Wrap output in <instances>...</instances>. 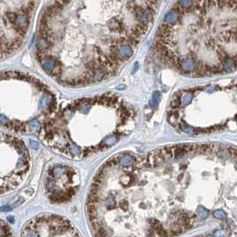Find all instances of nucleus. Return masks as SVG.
Returning <instances> with one entry per match:
<instances>
[{
    "label": "nucleus",
    "instance_id": "f257e3e1",
    "mask_svg": "<svg viewBox=\"0 0 237 237\" xmlns=\"http://www.w3.org/2000/svg\"><path fill=\"white\" fill-rule=\"evenodd\" d=\"M127 2L53 1L41 12L35 52L44 72L64 86H87L114 75L120 50L142 35L122 13Z\"/></svg>",
    "mask_w": 237,
    "mask_h": 237
},
{
    "label": "nucleus",
    "instance_id": "f03ea898",
    "mask_svg": "<svg viewBox=\"0 0 237 237\" xmlns=\"http://www.w3.org/2000/svg\"><path fill=\"white\" fill-rule=\"evenodd\" d=\"M131 115L113 94L75 99L57 106L39 135L58 154L82 160L116 144Z\"/></svg>",
    "mask_w": 237,
    "mask_h": 237
},
{
    "label": "nucleus",
    "instance_id": "7ed1b4c3",
    "mask_svg": "<svg viewBox=\"0 0 237 237\" xmlns=\"http://www.w3.org/2000/svg\"><path fill=\"white\" fill-rule=\"evenodd\" d=\"M57 108L51 88L20 71L0 72V127L23 134H39Z\"/></svg>",
    "mask_w": 237,
    "mask_h": 237
},
{
    "label": "nucleus",
    "instance_id": "20e7f679",
    "mask_svg": "<svg viewBox=\"0 0 237 237\" xmlns=\"http://www.w3.org/2000/svg\"><path fill=\"white\" fill-rule=\"evenodd\" d=\"M39 4L38 1H0V61L22 46Z\"/></svg>",
    "mask_w": 237,
    "mask_h": 237
},
{
    "label": "nucleus",
    "instance_id": "39448f33",
    "mask_svg": "<svg viewBox=\"0 0 237 237\" xmlns=\"http://www.w3.org/2000/svg\"><path fill=\"white\" fill-rule=\"evenodd\" d=\"M31 164L26 144L15 136L0 133V194L18 186Z\"/></svg>",
    "mask_w": 237,
    "mask_h": 237
},
{
    "label": "nucleus",
    "instance_id": "423d86ee",
    "mask_svg": "<svg viewBox=\"0 0 237 237\" xmlns=\"http://www.w3.org/2000/svg\"><path fill=\"white\" fill-rule=\"evenodd\" d=\"M178 65L180 66L182 71L186 72H191L195 71L197 65H198V62L191 57H187V58H182L181 60H179Z\"/></svg>",
    "mask_w": 237,
    "mask_h": 237
},
{
    "label": "nucleus",
    "instance_id": "0eeeda50",
    "mask_svg": "<svg viewBox=\"0 0 237 237\" xmlns=\"http://www.w3.org/2000/svg\"><path fill=\"white\" fill-rule=\"evenodd\" d=\"M179 17V11L177 9L169 11L165 16L166 23H175Z\"/></svg>",
    "mask_w": 237,
    "mask_h": 237
},
{
    "label": "nucleus",
    "instance_id": "6e6552de",
    "mask_svg": "<svg viewBox=\"0 0 237 237\" xmlns=\"http://www.w3.org/2000/svg\"><path fill=\"white\" fill-rule=\"evenodd\" d=\"M235 66V62L233 58H227L222 62V70H225L227 72L233 71Z\"/></svg>",
    "mask_w": 237,
    "mask_h": 237
},
{
    "label": "nucleus",
    "instance_id": "1a4fd4ad",
    "mask_svg": "<svg viewBox=\"0 0 237 237\" xmlns=\"http://www.w3.org/2000/svg\"><path fill=\"white\" fill-rule=\"evenodd\" d=\"M194 98V95L190 93H185L181 96V105L182 106H186L192 102Z\"/></svg>",
    "mask_w": 237,
    "mask_h": 237
},
{
    "label": "nucleus",
    "instance_id": "9d476101",
    "mask_svg": "<svg viewBox=\"0 0 237 237\" xmlns=\"http://www.w3.org/2000/svg\"><path fill=\"white\" fill-rule=\"evenodd\" d=\"M160 98H161V94L158 91H155L152 94V98H151V106L152 107H156L158 105V103L160 102Z\"/></svg>",
    "mask_w": 237,
    "mask_h": 237
},
{
    "label": "nucleus",
    "instance_id": "9b49d317",
    "mask_svg": "<svg viewBox=\"0 0 237 237\" xmlns=\"http://www.w3.org/2000/svg\"><path fill=\"white\" fill-rule=\"evenodd\" d=\"M197 214L199 215V217H200L202 219H206L207 217H209V211H208V209H206L205 208L200 206L197 209Z\"/></svg>",
    "mask_w": 237,
    "mask_h": 237
},
{
    "label": "nucleus",
    "instance_id": "f8f14e48",
    "mask_svg": "<svg viewBox=\"0 0 237 237\" xmlns=\"http://www.w3.org/2000/svg\"><path fill=\"white\" fill-rule=\"evenodd\" d=\"M229 234L230 232L228 230H226V229H219V230H217L216 232L214 233V237H228L229 236Z\"/></svg>",
    "mask_w": 237,
    "mask_h": 237
},
{
    "label": "nucleus",
    "instance_id": "ddd939ff",
    "mask_svg": "<svg viewBox=\"0 0 237 237\" xmlns=\"http://www.w3.org/2000/svg\"><path fill=\"white\" fill-rule=\"evenodd\" d=\"M213 215L217 219H225L227 217V213L224 210H222V209H217V210H215L213 212Z\"/></svg>",
    "mask_w": 237,
    "mask_h": 237
},
{
    "label": "nucleus",
    "instance_id": "4468645a",
    "mask_svg": "<svg viewBox=\"0 0 237 237\" xmlns=\"http://www.w3.org/2000/svg\"><path fill=\"white\" fill-rule=\"evenodd\" d=\"M176 4L179 6L178 7L180 9H182V8H188V7H190L192 6L193 2L192 1H178Z\"/></svg>",
    "mask_w": 237,
    "mask_h": 237
},
{
    "label": "nucleus",
    "instance_id": "2eb2a0df",
    "mask_svg": "<svg viewBox=\"0 0 237 237\" xmlns=\"http://www.w3.org/2000/svg\"><path fill=\"white\" fill-rule=\"evenodd\" d=\"M24 237H39V235H38V234L35 231L29 230V231H26V233L24 235Z\"/></svg>",
    "mask_w": 237,
    "mask_h": 237
},
{
    "label": "nucleus",
    "instance_id": "dca6fc26",
    "mask_svg": "<svg viewBox=\"0 0 237 237\" xmlns=\"http://www.w3.org/2000/svg\"><path fill=\"white\" fill-rule=\"evenodd\" d=\"M181 129H182L184 132L187 133V134H192V133L194 132V130H193L190 127H186V126H183V127L181 128Z\"/></svg>",
    "mask_w": 237,
    "mask_h": 237
},
{
    "label": "nucleus",
    "instance_id": "f3484780",
    "mask_svg": "<svg viewBox=\"0 0 237 237\" xmlns=\"http://www.w3.org/2000/svg\"><path fill=\"white\" fill-rule=\"evenodd\" d=\"M171 106H172L173 108L177 107V106H180V102H179L178 100H176V99H174V100L171 102Z\"/></svg>",
    "mask_w": 237,
    "mask_h": 237
},
{
    "label": "nucleus",
    "instance_id": "a211bd4d",
    "mask_svg": "<svg viewBox=\"0 0 237 237\" xmlns=\"http://www.w3.org/2000/svg\"><path fill=\"white\" fill-rule=\"evenodd\" d=\"M12 208L10 206H3L0 208V211H10Z\"/></svg>",
    "mask_w": 237,
    "mask_h": 237
},
{
    "label": "nucleus",
    "instance_id": "6ab92c4d",
    "mask_svg": "<svg viewBox=\"0 0 237 237\" xmlns=\"http://www.w3.org/2000/svg\"><path fill=\"white\" fill-rule=\"evenodd\" d=\"M229 152L232 154V156H233V157H236L237 156V150H235V149L231 148V149H229Z\"/></svg>",
    "mask_w": 237,
    "mask_h": 237
},
{
    "label": "nucleus",
    "instance_id": "aec40b11",
    "mask_svg": "<svg viewBox=\"0 0 237 237\" xmlns=\"http://www.w3.org/2000/svg\"><path fill=\"white\" fill-rule=\"evenodd\" d=\"M6 230H5V229H3V228H0V237L5 236V235H6Z\"/></svg>",
    "mask_w": 237,
    "mask_h": 237
},
{
    "label": "nucleus",
    "instance_id": "412c9836",
    "mask_svg": "<svg viewBox=\"0 0 237 237\" xmlns=\"http://www.w3.org/2000/svg\"><path fill=\"white\" fill-rule=\"evenodd\" d=\"M7 219H8V221L11 222V223H13V222H14V218H13V217H7Z\"/></svg>",
    "mask_w": 237,
    "mask_h": 237
},
{
    "label": "nucleus",
    "instance_id": "4be33fe9",
    "mask_svg": "<svg viewBox=\"0 0 237 237\" xmlns=\"http://www.w3.org/2000/svg\"><path fill=\"white\" fill-rule=\"evenodd\" d=\"M209 237H214V236H209Z\"/></svg>",
    "mask_w": 237,
    "mask_h": 237
}]
</instances>
